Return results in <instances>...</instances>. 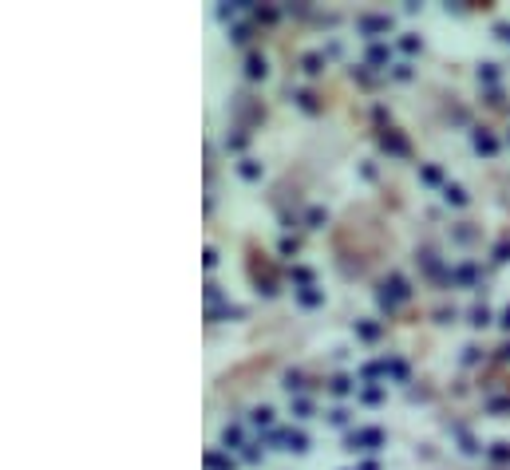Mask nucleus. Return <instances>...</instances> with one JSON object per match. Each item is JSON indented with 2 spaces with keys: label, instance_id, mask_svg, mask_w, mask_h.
Here are the masks:
<instances>
[{
  "label": "nucleus",
  "instance_id": "obj_1",
  "mask_svg": "<svg viewBox=\"0 0 510 470\" xmlns=\"http://www.w3.org/2000/svg\"><path fill=\"white\" fill-rule=\"evenodd\" d=\"M380 443H384V435H380V431H360V435H352V447H348V451H356V447H364V451H376Z\"/></svg>",
  "mask_w": 510,
  "mask_h": 470
},
{
  "label": "nucleus",
  "instance_id": "obj_2",
  "mask_svg": "<svg viewBox=\"0 0 510 470\" xmlns=\"http://www.w3.org/2000/svg\"><path fill=\"white\" fill-rule=\"evenodd\" d=\"M475 147H479L483 155H495V151H499V143H495V135H487V131H479V135H475Z\"/></svg>",
  "mask_w": 510,
  "mask_h": 470
},
{
  "label": "nucleus",
  "instance_id": "obj_3",
  "mask_svg": "<svg viewBox=\"0 0 510 470\" xmlns=\"http://www.w3.org/2000/svg\"><path fill=\"white\" fill-rule=\"evenodd\" d=\"M245 71H249V79L265 75V59H261V55H249V59H245Z\"/></svg>",
  "mask_w": 510,
  "mask_h": 470
},
{
  "label": "nucleus",
  "instance_id": "obj_4",
  "mask_svg": "<svg viewBox=\"0 0 510 470\" xmlns=\"http://www.w3.org/2000/svg\"><path fill=\"white\" fill-rule=\"evenodd\" d=\"M281 439L289 443V451H305V447H309V439H305L301 431H289V435H281Z\"/></svg>",
  "mask_w": 510,
  "mask_h": 470
},
{
  "label": "nucleus",
  "instance_id": "obj_5",
  "mask_svg": "<svg viewBox=\"0 0 510 470\" xmlns=\"http://www.w3.org/2000/svg\"><path fill=\"white\" fill-rule=\"evenodd\" d=\"M384 147H388V151H396V155H403V151H407V143H403L399 135H392V131L384 135Z\"/></svg>",
  "mask_w": 510,
  "mask_h": 470
},
{
  "label": "nucleus",
  "instance_id": "obj_6",
  "mask_svg": "<svg viewBox=\"0 0 510 470\" xmlns=\"http://www.w3.org/2000/svg\"><path fill=\"white\" fill-rule=\"evenodd\" d=\"M297 103L305 107V111H317V107H321V103H317V95H309V91H301V95H297Z\"/></svg>",
  "mask_w": 510,
  "mask_h": 470
},
{
  "label": "nucleus",
  "instance_id": "obj_7",
  "mask_svg": "<svg viewBox=\"0 0 510 470\" xmlns=\"http://www.w3.org/2000/svg\"><path fill=\"white\" fill-rule=\"evenodd\" d=\"M206 467H214V470H229V459H222V455H206Z\"/></svg>",
  "mask_w": 510,
  "mask_h": 470
},
{
  "label": "nucleus",
  "instance_id": "obj_8",
  "mask_svg": "<svg viewBox=\"0 0 510 470\" xmlns=\"http://www.w3.org/2000/svg\"><path fill=\"white\" fill-rule=\"evenodd\" d=\"M301 305H321V293L317 289H301Z\"/></svg>",
  "mask_w": 510,
  "mask_h": 470
},
{
  "label": "nucleus",
  "instance_id": "obj_9",
  "mask_svg": "<svg viewBox=\"0 0 510 470\" xmlns=\"http://www.w3.org/2000/svg\"><path fill=\"white\" fill-rule=\"evenodd\" d=\"M491 455H495L499 463H507V459H510V443H495V451H491Z\"/></svg>",
  "mask_w": 510,
  "mask_h": 470
},
{
  "label": "nucleus",
  "instance_id": "obj_10",
  "mask_svg": "<svg viewBox=\"0 0 510 470\" xmlns=\"http://www.w3.org/2000/svg\"><path fill=\"white\" fill-rule=\"evenodd\" d=\"M241 174H245V178H261V166H257V162H241Z\"/></svg>",
  "mask_w": 510,
  "mask_h": 470
},
{
  "label": "nucleus",
  "instance_id": "obj_11",
  "mask_svg": "<svg viewBox=\"0 0 510 470\" xmlns=\"http://www.w3.org/2000/svg\"><path fill=\"white\" fill-rule=\"evenodd\" d=\"M447 202H455V206H463L467 198H463V190H459V186H447Z\"/></svg>",
  "mask_w": 510,
  "mask_h": 470
},
{
  "label": "nucleus",
  "instance_id": "obj_12",
  "mask_svg": "<svg viewBox=\"0 0 510 470\" xmlns=\"http://www.w3.org/2000/svg\"><path fill=\"white\" fill-rule=\"evenodd\" d=\"M305 71L317 75V71H321V55H305Z\"/></svg>",
  "mask_w": 510,
  "mask_h": 470
},
{
  "label": "nucleus",
  "instance_id": "obj_13",
  "mask_svg": "<svg viewBox=\"0 0 510 470\" xmlns=\"http://www.w3.org/2000/svg\"><path fill=\"white\" fill-rule=\"evenodd\" d=\"M495 257L507 261V257H510V241H499V245H495Z\"/></svg>",
  "mask_w": 510,
  "mask_h": 470
},
{
  "label": "nucleus",
  "instance_id": "obj_14",
  "mask_svg": "<svg viewBox=\"0 0 510 470\" xmlns=\"http://www.w3.org/2000/svg\"><path fill=\"white\" fill-rule=\"evenodd\" d=\"M269 415H273L269 407H257V411H253V423H261V427H265V423H269Z\"/></svg>",
  "mask_w": 510,
  "mask_h": 470
},
{
  "label": "nucleus",
  "instance_id": "obj_15",
  "mask_svg": "<svg viewBox=\"0 0 510 470\" xmlns=\"http://www.w3.org/2000/svg\"><path fill=\"white\" fill-rule=\"evenodd\" d=\"M384 59H388V48H380V44H376V48H372V63H384Z\"/></svg>",
  "mask_w": 510,
  "mask_h": 470
},
{
  "label": "nucleus",
  "instance_id": "obj_16",
  "mask_svg": "<svg viewBox=\"0 0 510 470\" xmlns=\"http://www.w3.org/2000/svg\"><path fill=\"white\" fill-rule=\"evenodd\" d=\"M376 332H380V328H376V324H360V336H364V340H372V336H376Z\"/></svg>",
  "mask_w": 510,
  "mask_h": 470
},
{
  "label": "nucleus",
  "instance_id": "obj_17",
  "mask_svg": "<svg viewBox=\"0 0 510 470\" xmlns=\"http://www.w3.org/2000/svg\"><path fill=\"white\" fill-rule=\"evenodd\" d=\"M471 316H475V324H487V320H491V313H487V309H475Z\"/></svg>",
  "mask_w": 510,
  "mask_h": 470
},
{
  "label": "nucleus",
  "instance_id": "obj_18",
  "mask_svg": "<svg viewBox=\"0 0 510 470\" xmlns=\"http://www.w3.org/2000/svg\"><path fill=\"white\" fill-rule=\"evenodd\" d=\"M499 36H503V40H510V24H503V28H499Z\"/></svg>",
  "mask_w": 510,
  "mask_h": 470
},
{
  "label": "nucleus",
  "instance_id": "obj_19",
  "mask_svg": "<svg viewBox=\"0 0 510 470\" xmlns=\"http://www.w3.org/2000/svg\"><path fill=\"white\" fill-rule=\"evenodd\" d=\"M503 328H510V309H507V316H503Z\"/></svg>",
  "mask_w": 510,
  "mask_h": 470
},
{
  "label": "nucleus",
  "instance_id": "obj_20",
  "mask_svg": "<svg viewBox=\"0 0 510 470\" xmlns=\"http://www.w3.org/2000/svg\"><path fill=\"white\" fill-rule=\"evenodd\" d=\"M503 356H507V360H510V344H507V348H503Z\"/></svg>",
  "mask_w": 510,
  "mask_h": 470
}]
</instances>
